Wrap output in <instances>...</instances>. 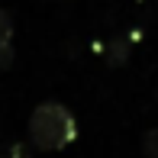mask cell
<instances>
[{
    "instance_id": "cell-5",
    "label": "cell",
    "mask_w": 158,
    "mask_h": 158,
    "mask_svg": "<svg viewBox=\"0 0 158 158\" xmlns=\"http://www.w3.org/2000/svg\"><path fill=\"white\" fill-rule=\"evenodd\" d=\"M16 52H13V42H0V68H10Z\"/></svg>"
},
{
    "instance_id": "cell-2",
    "label": "cell",
    "mask_w": 158,
    "mask_h": 158,
    "mask_svg": "<svg viewBox=\"0 0 158 158\" xmlns=\"http://www.w3.org/2000/svg\"><path fill=\"white\" fill-rule=\"evenodd\" d=\"M126 55H129L126 39H116V42L110 45V55H106V61H110V64H123V61H126Z\"/></svg>"
},
{
    "instance_id": "cell-4",
    "label": "cell",
    "mask_w": 158,
    "mask_h": 158,
    "mask_svg": "<svg viewBox=\"0 0 158 158\" xmlns=\"http://www.w3.org/2000/svg\"><path fill=\"white\" fill-rule=\"evenodd\" d=\"M0 42H13V19L6 10H0Z\"/></svg>"
},
{
    "instance_id": "cell-6",
    "label": "cell",
    "mask_w": 158,
    "mask_h": 158,
    "mask_svg": "<svg viewBox=\"0 0 158 158\" xmlns=\"http://www.w3.org/2000/svg\"><path fill=\"white\" fill-rule=\"evenodd\" d=\"M10 158H29V148L26 145H10Z\"/></svg>"
},
{
    "instance_id": "cell-1",
    "label": "cell",
    "mask_w": 158,
    "mask_h": 158,
    "mask_svg": "<svg viewBox=\"0 0 158 158\" xmlns=\"http://www.w3.org/2000/svg\"><path fill=\"white\" fill-rule=\"evenodd\" d=\"M26 132H29V142L39 152H61L77 139V119L58 100H42L29 113Z\"/></svg>"
},
{
    "instance_id": "cell-3",
    "label": "cell",
    "mask_w": 158,
    "mask_h": 158,
    "mask_svg": "<svg viewBox=\"0 0 158 158\" xmlns=\"http://www.w3.org/2000/svg\"><path fill=\"white\" fill-rule=\"evenodd\" d=\"M142 155L145 158H158V129H148L142 135Z\"/></svg>"
}]
</instances>
